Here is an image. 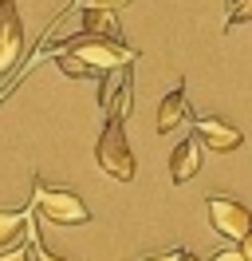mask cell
I'll list each match as a JSON object with an SVG mask.
<instances>
[{"label":"cell","mask_w":252,"mask_h":261,"mask_svg":"<svg viewBox=\"0 0 252 261\" xmlns=\"http://www.w3.org/2000/svg\"><path fill=\"white\" fill-rule=\"evenodd\" d=\"M201 139H181L177 147H173V154H170V178H173V186H185L197 170H201Z\"/></svg>","instance_id":"52a82bcc"},{"label":"cell","mask_w":252,"mask_h":261,"mask_svg":"<svg viewBox=\"0 0 252 261\" xmlns=\"http://www.w3.org/2000/svg\"><path fill=\"white\" fill-rule=\"evenodd\" d=\"M32 210H36V206H24V210H0V249H8V245L32 226Z\"/></svg>","instance_id":"9c48e42d"},{"label":"cell","mask_w":252,"mask_h":261,"mask_svg":"<svg viewBox=\"0 0 252 261\" xmlns=\"http://www.w3.org/2000/svg\"><path fill=\"white\" fill-rule=\"evenodd\" d=\"M63 51H71L75 60L91 67V75H107V71H118V67H130L138 60V51L126 48L122 40L114 36H94V32H79L71 40H63Z\"/></svg>","instance_id":"6da1fadb"},{"label":"cell","mask_w":252,"mask_h":261,"mask_svg":"<svg viewBox=\"0 0 252 261\" xmlns=\"http://www.w3.org/2000/svg\"><path fill=\"white\" fill-rule=\"evenodd\" d=\"M252 20V0H233V8H229V20H225V28H236V24H244Z\"/></svg>","instance_id":"8fae6325"},{"label":"cell","mask_w":252,"mask_h":261,"mask_svg":"<svg viewBox=\"0 0 252 261\" xmlns=\"http://www.w3.org/2000/svg\"><path fill=\"white\" fill-rule=\"evenodd\" d=\"M71 4H79V8H110V12H118V8L134 4V0H71Z\"/></svg>","instance_id":"5bb4252c"},{"label":"cell","mask_w":252,"mask_h":261,"mask_svg":"<svg viewBox=\"0 0 252 261\" xmlns=\"http://www.w3.org/2000/svg\"><path fill=\"white\" fill-rule=\"evenodd\" d=\"M32 238L28 242H16V245H8V249H0V261H32Z\"/></svg>","instance_id":"7c38bea8"},{"label":"cell","mask_w":252,"mask_h":261,"mask_svg":"<svg viewBox=\"0 0 252 261\" xmlns=\"http://www.w3.org/2000/svg\"><path fill=\"white\" fill-rule=\"evenodd\" d=\"M189 119V99H185V83H177L170 95L158 103V135H170L177 123Z\"/></svg>","instance_id":"ba28073f"},{"label":"cell","mask_w":252,"mask_h":261,"mask_svg":"<svg viewBox=\"0 0 252 261\" xmlns=\"http://www.w3.org/2000/svg\"><path fill=\"white\" fill-rule=\"evenodd\" d=\"M189 253L185 249H166V253H150V257H142V261H185Z\"/></svg>","instance_id":"9a60e30c"},{"label":"cell","mask_w":252,"mask_h":261,"mask_svg":"<svg viewBox=\"0 0 252 261\" xmlns=\"http://www.w3.org/2000/svg\"><path fill=\"white\" fill-rule=\"evenodd\" d=\"M32 249H36V261H67V257H59V253H51L44 242H40V233H36V222H32Z\"/></svg>","instance_id":"4fadbf2b"},{"label":"cell","mask_w":252,"mask_h":261,"mask_svg":"<svg viewBox=\"0 0 252 261\" xmlns=\"http://www.w3.org/2000/svg\"><path fill=\"white\" fill-rule=\"evenodd\" d=\"M83 32L122 40V36H118V20H114V12H110V8H87V12H83Z\"/></svg>","instance_id":"30bf717a"},{"label":"cell","mask_w":252,"mask_h":261,"mask_svg":"<svg viewBox=\"0 0 252 261\" xmlns=\"http://www.w3.org/2000/svg\"><path fill=\"white\" fill-rule=\"evenodd\" d=\"M213 261H248V257H244V249L236 245V249H220V253H217Z\"/></svg>","instance_id":"2e32d148"},{"label":"cell","mask_w":252,"mask_h":261,"mask_svg":"<svg viewBox=\"0 0 252 261\" xmlns=\"http://www.w3.org/2000/svg\"><path fill=\"white\" fill-rule=\"evenodd\" d=\"M20 56H24V24L16 0H0V75H8Z\"/></svg>","instance_id":"5b68a950"},{"label":"cell","mask_w":252,"mask_h":261,"mask_svg":"<svg viewBox=\"0 0 252 261\" xmlns=\"http://www.w3.org/2000/svg\"><path fill=\"white\" fill-rule=\"evenodd\" d=\"M94 159H99V166H103L114 182L134 178V154H130V143H126V115L107 111L103 135H99V143H94Z\"/></svg>","instance_id":"7a4b0ae2"},{"label":"cell","mask_w":252,"mask_h":261,"mask_svg":"<svg viewBox=\"0 0 252 261\" xmlns=\"http://www.w3.org/2000/svg\"><path fill=\"white\" fill-rule=\"evenodd\" d=\"M185 261H197V257H185Z\"/></svg>","instance_id":"ac0fdd59"},{"label":"cell","mask_w":252,"mask_h":261,"mask_svg":"<svg viewBox=\"0 0 252 261\" xmlns=\"http://www.w3.org/2000/svg\"><path fill=\"white\" fill-rule=\"evenodd\" d=\"M240 249H244V257L252 261V233H248V238H244V242H240Z\"/></svg>","instance_id":"e0dca14e"},{"label":"cell","mask_w":252,"mask_h":261,"mask_svg":"<svg viewBox=\"0 0 252 261\" xmlns=\"http://www.w3.org/2000/svg\"><path fill=\"white\" fill-rule=\"evenodd\" d=\"M193 130H197V139H201L209 150H217V154H229L244 143V135L233 127V123H225L217 115H205V119H193Z\"/></svg>","instance_id":"8992f818"},{"label":"cell","mask_w":252,"mask_h":261,"mask_svg":"<svg viewBox=\"0 0 252 261\" xmlns=\"http://www.w3.org/2000/svg\"><path fill=\"white\" fill-rule=\"evenodd\" d=\"M209 222L217 229L220 238H229V242H244L252 233V214L248 206H240L236 198H225V194H213L209 198Z\"/></svg>","instance_id":"277c9868"},{"label":"cell","mask_w":252,"mask_h":261,"mask_svg":"<svg viewBox=\"0 0 252 261\" xmlns=\"http://www.w3.org/2000/svg\"><path fill=\"white\" fill-rule=\"evenodd\" d=\"M32 206L44 214L47 222H55V226H83V222H91V206H87L75 190L47 186L40 174L32 178Z\"/></svg>","instance_id":"3957f363"}]
</instances>
